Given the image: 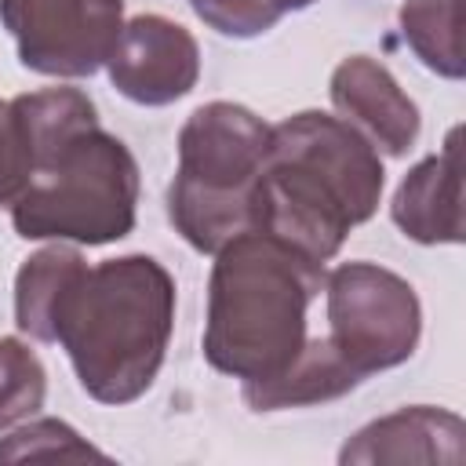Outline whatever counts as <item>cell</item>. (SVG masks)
Segmentation results:
<instances>
[{
  "label": "cell",
  "mask_w": 466,
  "mask_h": 466,
  "mask_svg": "<svg viewBox=\"0 0 466 466\" xmlns=\"http://www.w3.org/2000/svg\"><path fill=\"white\" fill-rule=\"evenodd\" d=\"M382 186L379 149L353 124L302 109L269 127L258 178V233L324 266L339 255L346 233L379 211Z\"/></svg>",
  "instance_id": "obj_1"
},
{
  "label": "cell",
  "mask_w": 466,
  "mask_h": 466,
  "mask_svg": "<svg viewBox=\"0 0 466 466\" xmlns=\"http://www.w3.org/2000/svg\"><path fill=\"white\" fill-rule=\"evenodd\" d=\"M171 328L175 280L153 255L87 266L55 313V342L98 404H131L153 386Z\"/></svg>",
  "instance_id": "obj_2"
},
{
  "label": "cell",
  "mask_w": 466,
  "mask_h": 466,
  "mask_svg": "<svg viewBox=\"0 0 466 466\" xmlns=\"http://www.w3.org/2000/svg\"><path fill=\"white\" fill-rule=\"evenodd\" d=\"M320 288L324 266L269 233L222 244L208 277V364L240 382L280 371L306 346V313Z\"/></svg>",
  "instance_id": "obj_3"
},
{
  "label": "cell",
  "mask_w": 466,
  "mask_h": 466,
  "mask_svg": "<svg viewBox=\"0 0 466 466\" xmlns=\"http://www.w3.org/2000/svg\"><path fill=\"white\" fill-rule=\"evenodd\" d=\"M269 153V124L237 102H204L178 131V167L167 189L175 233L200 255H215L258 229V178Z\"/></svg>",
  "instance_id": "obj_4"
},
{
  "label": "cell",
  "mask_w": 466,
  "mask_h": 466,
  "mask_svg": "<svg viewBox=\"0 0 466 466\" xmlns=\"http://www.w3.org/2000/svg\"><path fill=\"white\" fill-rule=\"evenodd\" d=\"M138 160L102 131V124L69 138L55 157L33 167L29 186L11 204V226L25 240L113 244L135 229Z\"/></svg>",
  "instance_id": "obj_5"
},
{
  "label": "cell",
  "mask_w": 466,
  "mask_h": 466,
  "mask_svg": "<svg viewBox=\"0 0 466 466\" xmlns=\"http://www.w3.org/2000/svg\"><path fill=\"white\" fill-rule=\"evenodd\" d=\"M328 339L360 371L404 364L422 335V306L415 288L379 262H342L324 273Z\"/></svg>",
  "instance_id": "obj_6"
},
{
  "label": "cell",
  "mask_w": 466,
  "mask_h": 466,
  "mask_svg": "<svg viewBox=\"0 0 466 466\" xmlns=\"http://www.w3.org/2000/svg\"><path fill=\"white\" fill-rule=\"evenodd\" d=\"M0 25L25 69L80 80L106 66L124 29V0H0Z\"/></svg>",
  "instance_id": "obj_7"
},
{
  "label": "cell",
  "mask_w": 466,
  "mask_h": 466,
  "mask_svg": "<svg viewBox=\"0 0 466 466\" xmlns=\"http://www.w3.org/2000/svg\"><path fill=\"white\" fill-rule=\"evenodd\" d=\"M109 84L138 106H171L200 80L197 36L167 15H135L124 22L109 58Z\"/></svg>",
  "instance_id": "obj_8"
},
{
  "label": "cell",
  "mask_w": 466,
  "mask_h": 466,
  "mask_svg": "<svg viewBox=\"0 0 466 466\" xmlns=\"http://www.w3.org/2000/svg\"><path fill=\"white\" fill-rule=\"evenodd\" d=\"M328 95L339 116L390 157H404L422 131L419 106L404 95L393 73L368 55L342 58L331 73Z\"/></svg>",
  "instance_id": "obj_9"
},
{
  "label": "cell",
  "mask_w": 466,
  "mask_h": 466,
  "mask_svg": "<svg viewBox=\"0 0 466 466\" xmlns=\"http://www.w3.org/2000/svg\"><path fill=\"white\" fill-rule=\"evenodd\" d=\"M459 135L451 127L441 153L419 160L397 186L390 200L393 226L415 244H462V171H459Z\"/></svg>",
  "instance_id": "obj_10"
},
{
  "label": "cell",
  "mask_w": 466,
  "mask_h": 466,
  "mask_svg": "<svg viewBox=\"0 0 466 466\" xmlns=\"http://www.w3.org/2000/svg\"><path fill=\"white\" fill-rule=\"evenodd\" d=\"M466 459V426L448 408H400L390 411L364 430H357L342 451L339 462H462Z\"/></svg>",
  "instance_id": "obj_11"
},
{
  "label": "cell",
  "mask_w": 466,
  "mask_h": 466,
  "mask_svg": "<svg viewBox=\"0 0 466 466\" xmlns=\"http://www.w3.org/2000/svg\"><path fill=\"white\" fill-rule=\"evenodd\" d=\"M364 375L331 346V339H306V346L273 375L251 379L240 386V397L251 411H280L339 400L357 390Z\"/></svg>",
  "instance_id": "obj_12"
},
{
  "label": "cell",
  "mask_w": 466,
  "mask_h": 466,
  "mask_svg": "<svg viewBox=\"0 0 466 466\" xmlns=\"http://www.w3.org/2000/svg\"><path fill=\"white\" fill-rule=\"evenodd\" d=\"M84 269H87L84 255L62 240L29 255L15 273V324H18V331H25L36 342H55V313Z\"/></svg>",
  "instance_id": "obj_13"
},
{
  "label": "cell",
  "mask_w": 466,
  "mask_h": 466,
  "mask_svg": "<svg viewBox=\"0 0 466 466\" xmlns=\"http://www.w3.org/2000/svg\"><path fill=\"white\" fill-rule=\"evenodd\" d=\"M11 109L18 116L29 164L40 167L47 157H55L69 138L98 124L95 102L80 87H44L11 98Z\"/></svg>",
  "instance_id": "obj_14"
},
{
  "label": "cell",
  "mask_w": 466,
  "mask_h": 466,
  "mask_svg": "<svg viewBox=\"0 0 466 466\" xmlns=\"http://www.w3.org/2000/svg\"><path fill=\"white\" fill-rule=\"evenodd\" d=\"M400 33L415 58L444 80H462L466 58L459 44V0H404Z\"/></svg>",
  "instance_id": "obj_15"
},
{
  "label": "cell",
  "mask_w": 466,
  "mask_h": 466,
  "mask_svg": "<svg viewBox=\"0 0 466 466\" xmlns=\"http://www.w3.org/2000/svg\"><path fill=\"white\" fill-rule=\"evenodd\" d=\"M47 397V371L29 350V342L4 335L0 339V430H11L33 419Z\"/></svg>",
  "instance_id": "obj_16"
},
{
  "label": "cell",
  "mask_w": 466,
  "mask_h": 466,
  "mask_svg": "<svg viewBox=\"0 0 466 466\" xmlns=\"http://www.w3.org/2000/svg\"><path fill=\"white\" fill-rule=\"evenodd\" d=\"M25 459H109L102 448L84 441L62 419H25V426L11 430L0 441V462H25Z\"/></svg>",
  "instance_id": "obj_17"
},
{
  "label": "cell",
  "mask_w": 466,
  "mask_h": 466,
  "mask_svg": "<svg viewBox=\"0 0 466 466\" xmlns=\"http://www.w3.org/2000/svg\"><path fill=\"white\" fill-rule=\"evenodd\" d=\"M189 7L197 11L204 25H211L222 36H237V40L258 36L284 18L269 0H189Z\"/></svg>",
  "instance_id": "obj_18"
},
{
  "label": "cell",
  "mask_w": 466,
  "mask_h": 466,
  "mask_svg": "<svg viewBox=\"0 0 466 466\" xmlns=\"http://www.w3.org/2000/svg\"><path fill=\"white\" fill-rule=\"evenodd\" d=\"M33 164H29V149L18 127V116L11 109V102H0V204H15L18 193L29 186Z\"/></svg>",
  "instance_id": "obj_19"
},
{
  "label": "cell",
  "mask_w": 466,
  "mask_h": 466,
  "mask_svg": "<svg viewBox=\"0 0 466 466\" xmlns=\"http://www.w3.org/2000/svg\"><path fill=\"white\" fill-rule=\"evenodd\" d=\"M269 4H273L280 15H288V11H306V7L317 4V0H269Z\"/></svg>",
  "instance_id": "obj_20"
}]
</instances>
